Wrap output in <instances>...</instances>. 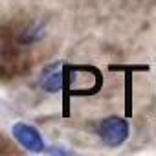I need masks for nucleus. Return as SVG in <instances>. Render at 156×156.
I'll list each match as a JSON object with an SVG mask.
<instances>
[{
	"label": "nucleus",
	"instance_id": "1",
	"mask_svg": "<svg viewBox=\"0 0 156 156\" xmlns=\"http://www.w3.org/2000/svg\"><path fill=\"white\" fill-rule=\"evenodd\" d=\"M96 132L99 136V140L107 145V147H121L130 134V127L129 121L121 116H108L105 119H101L96 127Z\"/></svg>",
	"mask_w": 156,
	"mask_h": 156
},
{
	"label": "nucleus",
	"instance_id": "2",
	"mask_svg": "<svg viewBox=\"0 0 156 156\" xmlns=\"http://www.w3.org/2000/svg\"><path fill=\"white\" fill-rule=\"evenodd\" d=\"M11 134L15 138V141L19 145H22L26 151L30 152H44L46 145H44V138L42 134L30 123L26 121H17L11 127Z\"/></svg>",
	"mask_w": 156,
	"mask_h": 156
},
{
	"label": "nucleus",
	"instance_id": "3",
	"mask_svg": "<svg viewBox=\"0 0 156 156\" xmlns=\"http://www.w3.org/2000/svg\"><path fill=\"white\" fill-rule=\"evenodd\" d=\"M64 85V70H62V62H51L48 66H44V70L39 75V87L48 92V94H57L62 90Z\"/></svg>",
	"mask_w": 156,
	"mask_h": 156
},
{
	"label": "nucleus",
	"instance_id": "4",
	"mask_svg": "<svg viewBox=\"0 0 156 156\" xmlns=\"http://www.w3.org/2000/svg\"><path fill=\"white\" fill-rule=\"evenodd\" d=\"M44 33H46V28H44V24H41V22H35V24H30V26H26V30L19 35V41L22 42V44H33V42H37V41H41L42 37H44Z\"/></svg>",
	"mask_w": 156,
	"mask_h": 156
}]
</instances>
